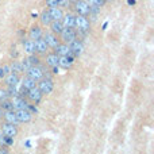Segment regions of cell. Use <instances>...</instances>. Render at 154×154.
Masks as SVG:
<instances>
[{
	"mask_svg": "<svg viewBox=\"0 0 154 154\" xmlns=\"http://www.w3.org/2000/svg\"><path fill=\"white\" fill-rule=\"evenodd\" d=\"M37 87L39 88V91L43 95H49L54 89V81H53L52 77H43L39 81H37Z\"/></svg>",
	"mask_w": 154,
	"mask_h": 154,
	"instance_id": "cell-1",
	"label": "cell"
},
{
	"mask_svg": "<svg viewBox=\"0 0 154 154\" xmlns=\"http://www.w3.org/2000/svg\"><path fill=\"white\" fill-rule=\"evenodd\" d=\"M26 73H27L29 77L34 79L35 81H39L41 79H43V77H45V74H46V69L38 64V65H32L30 69L26 70Z\"/></svg>",
	"mask_w": 154,
	"mask_h": 154,
	"instance_id": "cell-2",
	"label": "cell"
},
{
	"mask_svg": "<svg viewBox=\"0 0 154 154\" xmlns=\"http://www.w3.org/2000/svg\"><path fill=\"white\" fill-rule=\"evenodd\" d=\"M74 29L81 30V31H85V32H89L91 23H89V21L87 19V16H84V15H76Z\"/></svg>",
	"mask_w": 154,
	"mask_h": 154,
	"instance_id": "cell-3",
	"label": "cell"
},
{
	"mask_svg": "<svg viewBox=\"0 0 154 154\" xmlns=\"http://www.w3.org/2000/svg\"><path fill=\"white\" fill-rule=\"evenodd\" d=\"M26 97L32 103V104H37L38 105L39 103L42 102V99H43V93L39 91V88H38V87H34V88H31V89L27 91Z\"/></svg>",
	"mask_w": 154,
	"mask_h": 154,
	"instance_id": "cell-4",
	"label": "cell"
},
{
	"mask_svg": "<svg viewBox=\"0 0 154 154\" xmlns=\"http://www.w3.org/2000/svg\"><path fill=\"white\" fill-rule=\"evenodd\" d=\"M61 41L64 42V43L69 45L72 41H74L76 38H77V35H76V30L72 29V27H64L61 31Z\"/></svg>",
	"mask_w": 154,
	"mask_h": 154,
	"instance_id": "cell-5",
	"label": "cell"
},
{
	"mask_svg": "<svg viewBox=\"0 0 154 154\" xmlns=\"http://www.w3.org/2000/svg\"><path fill=\"white\" fill-rule=\"evenodd\" d=\"M73 6H74L73 8L77 12V15H84V16H88V15H89V4H88V1H85V0H79V1L73 3Z\"/></svg>",
	"mask_w": 154,
	"mask_h": 154,
	"instance_id": "cell-6",
	"label": "cell"
},
{
	"mask_svg": "<svg viewBox=\"0 0 154 154\" xmlns=\"http://www.w3.org/2000/svg\"><path fill=\"white\" fill-rule=\"evenodd\" d=\"M69 49L73 55L79 57V55H81L83 52H84V43H83L81 39H77V38H76L74 41H72L69 43Z\"/></svg>",
	"mask_w": 154,
	"mask_h": 154,
	"instance_id": "cell-7",
	"label": "cell"
},
{
	"mask_svg": "<svg viewBox=\"0 0 154 154\" xmlns=\"http://www.w3.org/2000/svg\"><path fill=\"white\" fill-rule=\"evenodd\" d=\"M15 115H16V119L19 120V123H29L32 119V113L27 108L15 110Z\"/></svg>",
	"mask_w": 154,
	"mask_h": 154,
	"instance_id": "cell-8",
	"label": "cell"
},
{
	"mask_svg": "<svg viewBox=\"0 0 154 154\" xmlns=\"http://www.w3.org/2000/svg\"><path fill=\"white\" fill-rule=\"evenodd\" d=\"M0 130L3 131L4 135L7 137H16L18 135V126L12 125V123H8V122H4L3 125L0 126Z\"/></svg>",
	"mask_w": 154,
	"mask_h": 154,
	"instance_id": "cell-9",
	"label": "cell"
},
{
	"mask_svg": "<svg viewBox=\"0 0 154 154\" xmlns=\"http://www.w3.org/2000/svg\"><path fill=\"white\" fill-rule=\"evenodd\" d=\"M42 38L45 39V42H46L47 47H52V49H54V47L60 43V39L57 38V35L53 34L52 31H49V32H43Z\"/></svg>",
	"mask_w": 154,
	"mask_h": 154,
	"instance_id": "cell-10",
	"label": "cell"
},
{
	"mask_svg": "<svg viewBox=\"0 0 154 154\" xmlns=\"http://www.w3.org/2000/svg\"><path fill=\"white\" fill-rule=\"evenodd\" d=\"M11 103H12V108L15 110H22V108H27V104L29 103L24 100V97H21V96H12L11 97Z\"/></svg>",
	"mask_w": 154,
	"mask_h": 154,
	"instance_id": "cell-11",
	"label": "cell"
},
{
	"mask_svg": "<svg viewBox=\"0 0 154 154\" xmlns=\"http://www.w3.org/2000/svg\"><path fill=\"white\" fill-rule=\"evenodd\" d=\"M3 118L6 122L8 123H12L15 126H19V120L16 119V115H15V111L14 110H10V111H3Z\"/></svg>",
	"mask_w": 154,
	"mask_h": 154,
	"instance_id": "cell-12",
	"label": "cell"
},
{
	"mask_svg": "<svg viewBox=\"0 0 154 154\" xmlns=\"http://www.w3.org/2000/svg\"><path fill=\"white\" fill-rule=\"evenodd\" d=\"M54 53L57 55H69V54H72V53H70V49H69V45H66V43H64V42H62V43H58L57 45V46L54 47Z\"/></svg>",
	"mask_w": 154,
	"mask_h": 154,
	"instance_id": "cell-13",
	"label": "cell"
},
{
	"mask_svg": "<svg viewBox=\"0 0 154 154\" xmlns=\"http://www.w3.org/2000/svg\"><path fill=\"white\" fill-rule=\"evenodd\" d=\"M30 39H32V41H37V39H39V38H42V35H43V30H42L41 26H32L31 29H30Z\"/></svg>",
	"mask_w": 154,
	"mask_h": 154,
	"instance_id": "cell-14",
	"label": "cell"
},
{
	"mask_svg": "<svg viewBox=\"0 0 154 154\" xmlns=\"http://www.w3.org/2000/svg\"><path fill=\"white\" fill-rule=\"evenodd\" d=\"M47 11H49L53 21H61L62 16H64V11H62V8H60V7H50Z\"/></svg>",
	"mask_w": 154,
	"mask_h": 154,
	"instance_id": "cell-15",
	"label": "cell"
},
{
	"mask_svg": "<svg viewBox=\"0 0 154 154\" xmlns=\"http://www.w3.org/2000/svg\"><path fill=\"white\" fill-rule=\"evenodd\" d=\"M47 52V45L43 38H39L35 41V53L37 54H46Z\"/></svg>",
	"mask_w": 154,
	"mask_h": 154,
	"instance_id": "cell-16",
	"label": "cell"
},
{
	"mask_svg": "<svg viewBox=\"0 0 154 154\" xmlns=\"http://www.w3.org/2000/svg\"><path fill=\"white\" fill-rule=\"evenodd\" d=\"M19 81H21L19 74H15V73H12V72L4 76V83H6L7 85H18Z\"/></svg>",
	"mask_w": 154,
	"mask_h": 154,
	"instance_id": "cell-17",
	"label": "cell"
},
{
	"mask_svg": "<svg viewBox=\"0 0 154 154\" xmlns=\"http://www.w3.org/2000/svg\"><path fill=\"white\" fill-rule=\"evenodd\" d=\"M45 64H46V66H49V68L58 66V55L55 54V53L47 54L46 58H45Z\"/></svg>",
	"mask_w": 154,
	"mask_h": 154,
	"instance_id": "cell-18",
	"label": "cell"
},
{
	"mask_svg": "<svg viewBox=\"0 0 154 154\" xmlns=\"http://www.w3.org/2000/svg\"><path fill=\"white\" fill-rule=\"evenodd\" d=\"M74 19H76V15L64 14L61 22H62V24H64V27H72V29H74Z\"/></svg>",
	"mask_w": 154,
	"mask_h": 154,
	"instance_id": "cell-19",
	"label": "cell"
},
{
	"mask_svg": "<svg viewBox=\"0 0 154 154\" xmlns=\"http://www.w3.org/2000/svg\"><path fill=\"white\" fill-rule=\"evenodd\" d=\"M50 27V31L53 32V34L55 35H60L62 31V29H64V24H62L61 21H52V23L49 24Z\"/></svg>",
	"mask_w": 154,
	"mask_h": 154,
	"instance_id": "cell-20",
	"label": "cell"
},
{
	"mask_svg": "<svg viewBox=\"0 0 154 154\" xmlns=\"http://www.w3.org/2000/svg\"><path fill=\"white\" fill-rule=\"evenodd\" d=\"M22 43H23V49H24V52H26L27 54H32V53H35V41H32V39H27V41H23Z\"/></svg>",
	"mask_w": 154,
	"mask_h": 154,
	"instance_id": "cell-21",
	"label": "cell"
},
{
	"mask_svg": "<svg viewBox=\"0 0 154 154\" xmlns=\"http://www.w3.org/2000/svg\"><path fill=\"white\" fill-rule=\"evenodd\" d=\"M38 18H39V21H41V23H42V26H49L50 23H52V16H50V14H49V11L47 10H45L43 12H42L41 15H38Z\"/></svg>",
	"mask_w": 154,
	"mask_h": 154,
	"instance_id": "cell-22",
	"label": "cell"
},
{
	"mask_svg": "<svg viewBox=\"0 0 154 154\" xmlns=\"http://www.w3.org/2000/svg\"><path fill=\"white\" fill-rule=\"evenodd\" d=\"M22 87L29 91V89H31V88L37 87V81H35L34 79H31V77H29V76H26V77L22 80Z\"/></svg>",
	"mask_w": 154,
	"mask_h": 154,
	"instance_id": "cell-23",
	"label": "cell"
},
{
	"mask_svg": "<svg viewBox=\"0 0 154 154\" xmlns=\"http://www.w3.org/2000/svg\"><path fill=\"white\" fill-rule=\"evenodd\" d=\"M10 68H11V72L15 73V74H22L23 73V69H22V65L19 61H12L10 64Z\"/></svg>",
	"mask_w": 154,
	"mask_h": 154,
	"instance_id": "cell-24",
	"label": "cell"
},
{
	"mask_svg": "<svg viewBox=\"0 0 154 154\" xmlns=\"http://www.w3.org/2000/svg\"><path fill=\"white\" fill-rule=\"evenodd\" d=\"M0 107H1V110H3V111H10V110H14V108H12L11 99L1 100V102H0Z\"/></svg>",
	"mask_w": 154,
	"mask_h": 154,
	"instance_id": "cell-25",
	"label": "cell"
},
{
	"mask_svg": "<svg viewBox=\"0 0 154 154\" xmlns=\"http://www.w3.org/2000/svg\"><path fill=\"white\" fill-rule=\"evenodd\" d=\"M7 92H8L10 97H12V96H16V95H18V88H16V85H7Z\"/></svg>",
	"mask_w": 154,
	"mask_h": 154,
	"instance_id": "cell-26",
	"label": "cell"
},
{
	"mask_svg": "<svg viewBox=\"0 0 154 154\" xmlns=\"http://www.w3.org/2000/svg\"><path fill=\"white\" fill-rule=\"evenodd\" d=\"M21 65H22V69H23V72H26L27 69H30V68L32 66V64H31V61L29 60V57H27V58H24L23 61L21 62Z\"/></svg>",
	"mask_w": 154,
	"mask_h": 154,
	"instance_id": "cell-27",
	"label": "cell"
},
{
	"mask_svg": "<svg viewBox=\"0 0 154 154\" xmlns=\"http://www.w3.org/2000/svg\"><path fill=\"white\" fill-rule=\"evenodd\" d=\"M57 3H58L60 8H70V6H72L70 0H57Z\"/></svg>",
	"mask_w": 154,
	"mask_h": 154,
	"instance_id": "cell-28",
	"label": "cell"
},
{
	"mask_svg": "<svg viewBox=\"0 0 154 154\" xmlns=\"http://www.w3.org/2000/svg\"><path fill=\"white\" fill-rule=\"evenodd\" d=\"M88 1V4H95V6H97V7H100V8H102V7H104V4H105V1H107V0H87Z\"/></svg>",
	"mask_w": 154,
	"mask_h": 154,
	"instance_id": "cell-29",
	"label": "cell"
},
{
	"mask_svg": "<svg viewBox=\"0 0 154 154\" xmlns=\"http://www.w3.org/2000/svg\"><path fill=\"white\" fill-rule=\"evenodd\" d=\"M29 60L31 61L32 65H38V64H39V57H38V55H35V53L29 54Z\"/></svg>",
	"mask_w": 154,
	"mask_h": 154,
	"instance_id": "cell-30",
	"label": "cell"
},
{
	"mask_svg": "<svg viewBox=\"0 0 154 154\" xmlns=\"http://www.w3.org/2000/svg\"><path fill=\"white\" fill-rule=\"evenodd\" d=\"M6 99H10L8 92H7V89L0 88V102H1V100H6Z\"/></svg>",
	"mask_w": 154,
	"mask_h": 154,
	"instance_id": "cell-31",
	"label": "cell"
},
{
	"mask_svg": "<svg viewBox=\"0 0 154 154\" xmlns=\"http://www.w3.org/2000/svg\"><path fill=\"white\" fill-rule=\"evenodd\" d=\"M4 145L7 146V147H10V146L14 145V137H4Z\"/></svg>",
	"mask_w": 154,
	"mask_h": 154,
	"instance_id": "cell-32",
	"label": "cell"
},
{
	"mask_svg": "<svg viewBox=\"0 0 154 154\" xmlns=\"http://www.w3.org/2000/svg\"><path fill=\"white\" fill-rule=\"evenodd\" d=\"M27 110L30 111V112L34 115V113H38V107L37 104H27Z\"/></svg>",
	"mask_w": 154,
	"mask_h": 154,
	"instance_id": "cell-33",
	"label": "cell"
},
{
	"mask_svg": "<svg viewBox=\"0 0 154 154\" xmlns=\"http://www.w3.org/2000/svg\"><path fill=\"white\" fill-rule=\"evenodd\" d=\"M46 6L49 7H58V3H57V0H46Z\"/></svg>",
	"mask_w": 154,
	"mask_h": 154,
	"instance_id": "cell-34",
	"label": "cell"
},
{
	"mask_svg": "<svg viewBox=\"0 0 154 154\" xmlns=\"http://www.w3.org/2000/svg\"><path fill=\"white\" fill-rule=\"evenodd\" d=\"M10 53H11V57H14V58H16V57H18V52H16V47H15V46L11 47V52H10Z\"/></svg>",
	"mask_w": 154,
	"mask_h": 154,
	"instance_id": "cell-35",
	"label": "cell"
},
{
	"mask_svg": "<svg viewBox=\"0 0 154 154\" xmlns=\"http://www.w3.org/2000/svg\"><path fill=\"white\" fill-rule=\"evenodd\" d=\"M3 70L6 72V74H8V73H11V68H10V65H3Z\"/></svg>",
	"mask_w": 154,
	"mask_h": 154,
	"instance_id": "cell-36",
	"label": "cell"
},
{
	"mask_svg": "<svg viewBox=\"0 0 154 154\" xmlns=\"http://www.w3.org/2000/svg\"><path fill=\"white\" fill-rule=\"evenodd\" d=\"M4 137H6V135L3 134V131L0 130V146L4 145Z\"/></svg>",
	"mask_w": 154,
	"mask_h": 154,
	"instance_id": "cell-37",
	"label": "cell"
},
{
	"mask_svg": "<svg viewBox=\"0 0 154 154\" xmlns=\"http://www.w3.org/2000/svg\"><path fill=\"white\" fill-rule=\"evenodd\" d=\"M4 76H6V72L3 70V68L0 66V79H4Z\"/></svg>",
	"mask_w": 154,
	"mask_h": 154,
	"instance_id": "cell-38",
	"label": "cell"
},
{
	"mask_svg": "<svg viewBox=\"0 0 154 154\" xmlns=\"http://www.w3.org/2000/svg\"><path fill=\"white\" fill-rule=\"evenodd\" d=\"M52 73L53 74H57V73H58V66H53L52 68Z\"/></svg>",
	"mask_w": 154,
	"mask_h": 154,
	"instance_id": "cell-39",
	"label": "cell"
},
{
	"mask_svg": "<svg viewBox=\"0 0 154 154\" xmlns=\"http://www.w3.org/2000/svg\"><path fill=\"white\" fill-rule=\"evenodd\" d=\"M24 146H26V147H27V149H31V142H30V141H29V139H27V141H26V142H24Z\"/></svg>",
	"mask_w": 154,
	"mask_h": 154,
	"instance_id": "cell-40",
	"label": "cell"
},
{
	"mask_svg": "<svg viewBox=\"0 0 154 154\" xmlns=\"http://www.w3.org/2000/svg\"><path fill=\"white\" fill-rule=\"evenodd\" d=\"M107 27H108V22H104V23H103V26H102V30H103V31H105V30H107Z\"/></svg>",
	"mask_w": 154,
	"mask_h": 154,
	"instance_id": "cell-41",
	"label": "cell"
},
{
	"mask_svg": "<svg viewBox=\"0 0 154 154\" xmlns=\"http://www.w3.org/2000/svg\"><path fill=\"white\" fill-rule=\"evenodd\" d=\"M135 3H137L135 0H127V4H128V6H135Z\"/></svg>",
	"mask_w": 154,
	"mask_h": 154,
	"instance_id": "cell-42",
	"label": "cell"
},
{
	"mask_svg": "<svg viewBox=\"0 0 154 154\" xmlns=\"http://www.w3.org/2000/svg\"><path fill=\"white\" fill-rule=\"evenodd\" d=\"M31 16L35 19V18H38V14H37V12H31Z\"/></svg>",
	"mask_w": 154,
	"mask_h": 154,
	"instance_id": "cell-43",
	"label": "cell"
},
{
	"mask_svg": "<svg viewBox=\"0 0 154 154\" xmlns=\"http://www.w3.org/2000/svg\"><path fill=\"white\" fill-rule=\"evenodd\" d=\"M3 118V110H1V107H0V119Z\"/></svg>",
	"mask_w": 154,
	"mask_h": 154,
	"instance_id": "cell-44",
	"label": "cell"
},
{
	"mask_svg": "<svg viewBox=\"0 0 154 154\" xmlns=\"http://www.w3.org/2000/svg\"><path fill=\"white\" fill-rule=\"evenodd\" d=\"M76 1H79V0H70V3H72V4H73V3H76Z\"/></svg>",
	"mask_w": 154,
	"mask_h": 154,
	"instance_id": "cell-45",
	"label": "cell"
}]
</instances>
